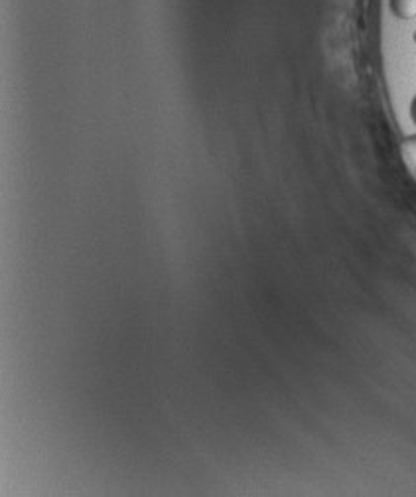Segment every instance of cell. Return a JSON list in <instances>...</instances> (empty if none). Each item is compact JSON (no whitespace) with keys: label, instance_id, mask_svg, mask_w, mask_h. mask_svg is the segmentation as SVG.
Masks as SVG:
<instances>
[{"label":"cell","instance_id":"2","mask_svg":"<svg viewBox=\"0 0 416 497\" xmlns=\"http://www.w3.org/2000/svg\"><path fill=\"white\" fill-rule=\"evenodd\" d=\"M390 14L399 20L416 18V0H389Z\"/></svg>","mask_w":416,"mask_h":497},{"label":"cell","instance_id":"4","mask_svg":"<svg viewBox=\"0 0 416 497\" xmlns=\"http://www.w3.org/2000/svg\"><path fill=\"white\" fill-rule=\"evenodd\" d=\"M412 40H415V44H416V32H415V36H412Z\"/></svg>","mask_w":416,"mask_h":497},{"label":"cell","instance_id":"1","mask_svg":"<svg viewBox=\"0 0 416 497\" xmlns=\"http://www.w3.org/2000/svg\"><path fill=\"white\" fill-rule=\"evenodd\" d=\"M400 158L405 162L408 174L416 182V134H410L400 142Z\"/></svg>","mask_w":416,"mask_h":497},{"label":"cell","instance_id":"3","mask_svg":"<svg viewBox=\"0 0 416 497\" xmlns=\"http://www.w3.org/2000/svg\"><path fill=\"white\" fill-rule=\"evenodd\" d=\"M410 119H412V123L416 124V95L412 97V101H410Z\"/></svg>","mask_w":416,"mask_h":497}]
</instances>
